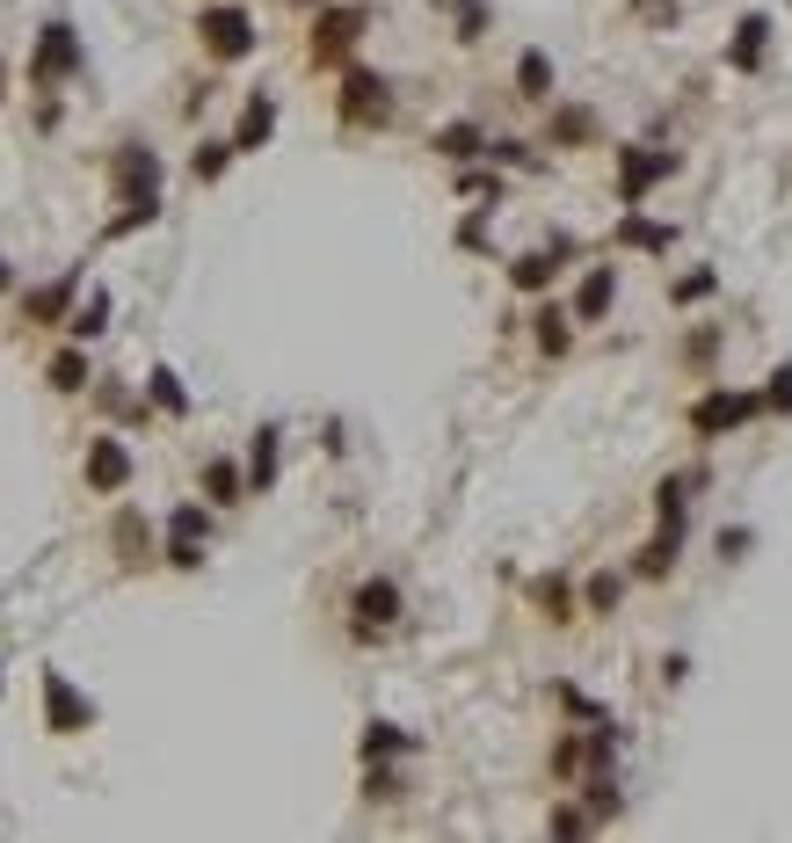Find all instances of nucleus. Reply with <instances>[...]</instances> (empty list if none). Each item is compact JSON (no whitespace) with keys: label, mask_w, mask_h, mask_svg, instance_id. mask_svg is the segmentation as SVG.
<instances>
[{"label":"nucleus","mask_w":792,"mask_h":843,"mask_svg":"<svg viewBox=\"0 0 792 843\" xmlns=\"http://www.w3.org/2000/svg\"><path fill=\"white\" fill-rule=\"evenodd\" d=\"M204 531H212V516H204L196 502H182V509L168 516V538H204Z\"/></svg>","instance_id":"nucleus-25"},{"label":"nucleus","mask_w":792,"mask_h":843,"mask_svg":"<svg viewBox=\"0 0 792 843\" xmlns=\"http://www.w3.org/2000/svg\"><path fill=\"white\" fill-rule=\"evenodd\" d=\"M153 400H161V408H168V414H182V408H190V393H182V379H175L168 363L153 371Z\"/></svg>","instance_id":"nucleus-23"},{"label":"nucleus","mask_w":792,"mask_h":843,"mask_svg":"<svg viewBox=\"0 0 792 843\" xmlns=\"http://www.w3.org/2000/svg\"><path fill=\"white\" fill-rule=\"evenodd\" d=\"M764 37H770V15H742V29H734V66H742V73H756Z\"/></svg>","instance_id":"nucleus-12"},{"label":"nucleus","mask_w":792,"mask_h":843,"mask_svg":"<svg viewBox=\"0 0 792 843\" xmlns=\"http://www.w3.org/2000/svg\"><path fill=\"white\" fill-rule=\"evenodd\" d=\"M204 487H212V502H233V495H241V465H233V458H212V465H204Z\"/></svg>","instance_id":"nucleus-18"},{"label":"nucleus","mask_w":792,"mask_h":843,"mask_svg":"<svg viewBox=\"0 0 792 843\" xmlns=\"http://www.w3.org/2000/svg\"><path fill=\"white\" fill-rule=\"evenodd\" d=\"M277 481V430H255V487Z\"/></svg>","instance_id":"nucleus-24"},{"label":"nucleus","mask_w":792,"mask_h":843,"mask_svg":"<svg viewBox=\"0 0 792 843\" xmlns=\"http://www.w3.org/2000/svg\"><path fill=\"white\" fill-rule=\"evenodd\" d=\"M226 161H233V145H196V182H218V175H226Z\"/></svg>","instance_id":"nucleus-26"},{"label":"nucleus","mask_w":792,"mask_h":843,"mask_svg":"<svg viewBox=\"0 0 792 843\" xmlns=\"http://www.w3.org/2000/svg\"><path fill=\"white\" fill-rule=\"evenodd\" d=\"M589 611H618V575H597V582H589Z\"/></svg>","instance_id":"nucleus-31"},{"label":"nucleus","mask_w":792,"mask_h":843,"mask_svg":"<svg viewBox=\"0 0 792 843\" xmlns=\"http://www.w3.org/2000/svg\"><path fill=\"white\" fill-rule=\"evenodd\" d=\"M196 37H204L218 59H247V51H255V15H247V8H204Z\"/></svg>","instance_id":"nucleus-2"},{"label":"nucleus","mask_w":792,"mask_h":843,"mask_svg":"<svg viewBox=\"0 0 792 843\" xmlns=\"http://www.w3.org/2000/svg\"><path fill=\"white\" fill-rule=\"evenodd\" d=\"M124 481H131V451H124L117 436H95V444H88V487H95V495H117Z\"/></svg>","instance_id":"nucleus-6"},{"label":"nucleus","mask_w":792,"mask_h":843,"mask_svg":"<svg viewBox=\"0 0 792 843\" xmlns=\"http://www.w3.org/2000/svg\"><path fill=\"white\" fill-rule=\"evenodd\" d=\"M764 408L792 414V363H785V371H770V393H764Z\"/></svg>","instance_id":"nucleus-29"},{"label":"nucleus","mask_w":792,"mask_h":843,"mask_svg":"<svg viewBox=\"0 0 792 843\" xmlns=\"http://www.w3.org/2000/svg\"><path fill=\"white\" fill-rule=\"evenodd\" d=\"M371 23V15H363V8H335V15H320V29H312V51H320V59H342V51L357 44V29Z\"/></svg>","instance_id":"nucleus-10"},{"label":"nucleus","mask_w":792,"mask_h":843,"mask_svg":"<svg viewBox=\"0 0 792 843\" xmlns=\"http://www.w3.org/2000/svg\"><path fill=\"white\" fill-rule=\"evenodd\" d=\"M458 29H465V44L487 29V8H481V0H458Z\"/></svg>","instance_id":"nucleus-32"},{"label":"nucleus","mask_w":792,"mask_h":843,"mask_svg":"<svg viewBox=\"0 0 792 843\" xmlns=\"http://www.w3.org/2000/svg\"><path fill=\"white\" fill-rule=\"evenodd\" d=\"M516 88H524L531 102L552 95V59H546V51H524V59H516Z\"/></svg>","instance_id":"nucleus-14"},{"label":"nucleus","mask_w":792,"mask_h":843,"mask_svg":"<svg viewBox=\"0 0 792 843\" xmlns=\"http://www.w3.org/2000/svg\"><path fill=\"white\" fill-rule=\"evenodd\" d=\"M349 611H357V633H385L393 618H400V589L379 575V582H363L357 597H349Z\"/></svg>","instance_id":"nucleus-7"},{"label":"nucleus","mask_w":792,"mask_h":843,"mask_svg":"<svg viewBox=\"0 0 792 843\" xmlns=\"http://www.w3.org/2000/svg\"><path fill=\"white\" fill-rule=\"evenodd\" d=\"M720 284V277H713V269H691V277H684V284H676V298H705V291Z\"/></svg>","instance_id":"nucleus-33"},{"label":"nucleus","mask_w":792,"mask_h":843,"mask_svg":"<svg viewBox=\"0 0 792 843\" xmlns=\"http://www.w3.org/2000/svg\"><path fill=\"white\" fill-rule=\"evenodd\" d=\"M749 414H764V393H705L691 408V430L720 436V430H734V422H749Z\"/></svg>","instance_id":"nucleus-3"},{"label":"nucleus","mask_w":792,"mask_h":843,"mask_svg":"<svg viewBox=\"0 0 792 843\" xmlns=\"http://www.w3.org/2000/svg\"><path fill=\"white\" fill-rule=\"evenodd\" d=\"M102 328H110V291H95V298H88V306L73 314V335H80V342H95Z\"/></svg>","instance_id":"nucleus-19"},{"label":"nucleus","mask_w":792,"mask_h":843,"mask_svg":"<svg viewBox=\"0 0 792 843\" xmlns=\"http://www.w3.org/2000/svg\"><path fill=\"white\" fill-rule=\"evenodd\" d=\"M538 603H546L552 618H560V611H567V589H560V582H538Z\"/></svg>","instance_id":"nucleus-34"},{"label":"nucleus","mask_w":792,"mask_h":843,"mask_svg":"<svg viewBox=\"0 0 792 843\" xmlns=\"http://www.w3.org/2000/svg\"><path fill=\"white\" fill-rule=\"evenodd\" d=\"M44 713H51V727H59V735H66V727H88V720H95V705L80 699V691H73L59 669L44 676Z\"/></svg>","instance_id":"nucleus-9"},{"label":"nucleus","mask_w":792,"mask_h":843,"mask_svg":"<svg viewBox=\"0 0 792 843\" xmlns=\"http://www.w3.org/2000/svg\"><path fill=\"white\" fill-rule=\"evenodd\" d=\"M393 749H414V742L400 735V727H385V720L363 727V756H393Z\"/></svg>","instance_id":"nucleus-21"},{"label":"nucleus","mask_w":792,"mask_h":843,"mask_svg":"<svg viewBox=\"0 0 792 843\" xmlns=\"http://www.w3.org/2000/svg\"><path fill=\"white\" fill-rule=\"evenodd\" d=\"M269 131H277V102L255 95V102H247V117H241V131H233V153H255Z\"/></svg>","instance_id":"nucleus-11"},{"label":"nucleus","mask_w":792,"mask_h":843,"mask_svg":"<svg viewBox=\"0 0 792 843\" xmlns=\"http://www.w3.org/2000/svg\"><path fill=\"white\" fill-rule=\"evenodd\" d=\"M73 66H80V37H73V23H44L37 59H29V80H37V88H59Z\"/></svg>","instance_id":"nucleus-1"},{"label":"nucleus","mask_w":792,"mask_h":843,"mask_svg":"<svg viewBox=\"0 0 792 843\" xmlns=\"http://www.w3.org/2000/svg\"><path fill=\"white\" fill-rule=\"evenodd\" d=\"M552 829H560V836H582V829H589V815H575V807H560V815H552Z\"/></svg>","instance_id":"nucleus-35"},{"label":"nucleus","mask_w":792,"mask_h":843,"mask_svg":"<svg viewBox=\"0 0 792 843\" xmlns=\"http://www.w3.org/2000/svg\"><path fill=\"white\" fill-rule=\"evenodd\" d=\"M611 291H618V277H611V269H589V277H582V291H575V314L597 320L603 306H611Z\"/></svg>","instance_id":"nucleus-13"},{"label":"nucleus","mask_w":792,"mask_h":843,"mask_svg":"<svg viewBox=\"0 0 792 843\" xmlns=\"http://www.w3.org/2000/svg\"><path fill=\"white\" fill-rule=\"evenodd\" d=\"M618 241L625 247H669V226H654V218H625Z\"/></svg>","instance_id":"nucleus-20"},{"label":"nucleus","mask_w":792,"mask_h":843,"mask_svg":"<svg viewBox=\"0 0 792 843\" xmlns=\"http://www.w3.org/2000/svg\"><path fill=\"white\" fill-rule=\"evenodd\" d=\"M342 110H349L357 124H385V117H393L385 80H379V73H349V80H342Z\"/></svg>","instance_id":"nucleus-8"},{"label":"nucleus","mask_w":792,"mask_h":843,"mask_svg":"<svg viewBox=\"0 0 792 843\" xmlns=\"http://www.w3.org/2000/svg\"><path fill=\"white\" fill-rule=\"evenodd\" d=\"M436 153H451V161H473V153H487L481 124H451V131H436Z\"/></svg>","instance_id":"nucleus-15"},{"label":"nucleus","mask_w":792,"mask_h":843,"mask_svg":"<svg viewBox=\"0 0 792 843\" xmlns=\"http://www.w3.org/2000/svg\"><path fill=\"white\" fill-rule=\"evenodd\" d=\"M117 182L131 204H161V161L145 153V145H124L117 153Z\"/></svg>","instance_id":"nucleus-5"},{"label":"nucleus","mask_w":792,"mask_h":843,"mask_svg":"<svg viewBox=\"0 0 792 843\" xmlns=\"http://www.w3.org/2000/svg\"><path fill=\"white\" fill-rule=\"evenodd\" d=\"M73 284H80L73 269H66V277H59V284H44V291H37V298H29V320H59V314H66V298H73Z\"/></svg>","instance_id":"nucleus-16"},{"label":"nucleus","mask_w":792,"mask_h":843,"mask_svg":"<svg viewBox=\"0 0 792 843\" xmlns=\"http://www.w3.org/2000/svg\"><path fill=\"white\" fill-rule=\"evenodd\" d=\"M669 567H676V531H669V538H654L648 553H640V575H669Z\"/></svg>","instance_id":"nucleus-27"},{"label":"nucleus","mask_w":792,"mask_h":843,"mask_svg":"<svg viewBox=\"0 0 792 843\" xmlns=\"http://www.w3.org/2000/svg\"><path fill=\"white\" fill-rule=\"evenodd\" d=\"M0 88H8V66H0Z\"/></svg>","instance_id":"nucleus-36"},{"label":"nucleus","mask_w":792,"mask_h":843,"mask_svg":"<svg viewBox=\"0 0 792 843\" xmlns=\"http://www.w3.org/2000/svg\"><path fill=\"white\" fill-rule=\"evenodd\" d=\"M168 560L175 567H204V538H168Z\"/></svg>","instance_id":"nucleus-30"},{"label":"nucleus","mask_w":792,"mask_h":843,"mask_svg":"<svg viewBox=\"0 0 792 843\" xmlns=\"http://www.w3.org/2000/svg\"><path fill=\"white\" fill-rule=\"evenodd\" d=\"M509 277H516V291H546V284H552V255H524Z\"/></svg>","instance_id":"nucleus-22"},{"label":"nucleus","mask_w":792,"mask_h":843,"mask_svg":"<svg viewBox=\"0 0 792 843\" xmlns=\"http://www.w3.org/2000/svg\"><path fill=\"white\" fill-rule=\"evenodd\" d=\"M669 168H676V153H648V145L618 153V190H625V204H640V196H648Z\"/></svg>","instance_id":"nucleus-4"},{"label":"nucleus","mask_w":792,"mask_h":843,"mask_svg":"<svg viewBox=\"0 0 792 843\" xmlns=\"http://www.w3.org/2000/svg\"><path fill=\"white\" fill-rule=\"evenodd\" d=\"M51 386L80 393V386H88V357H80V349H59V357H51Z\"/></svg>","instance_id":"nucleus-17"},{"label":"nucleus","mask_w":792,"mask_h":843,"mask_svg":"<svg viewBox=\"0 0 792 843\" xmlns=\"http://www.w3.org/2000/svg\"><path fill=\"white\" fill-rule=\"evenodd\" d=\"M538 349H546V357L567 349V320H560V314H538Z\"/></svg>","instance_id":"nucleus-28"}]
</instances>
